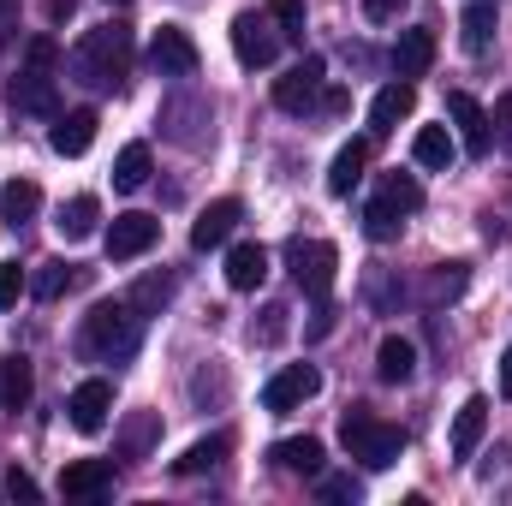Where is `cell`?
Masks as SVG:
<instances>
[{
	"label": "cell",
	"mask_w": 512,
	"mask_h": 506,
	"mask_svg": "<svg viewBox=\"0 0 512 506\" xmlns=\"http://www.w3.org/2000/svg\"><path fill=\"white\" fill-rule=\"evenodd\" d=\"M72 72L90 90H126L131 72V30L126 24H96L78 48H72Z\"/></svg>",
	"instance_id": "1"
},
{
	"label": "cell",
	"mask_w": 512,
	"mask_h": 506,
	"mask_svg": "<svg viewBox=\"0 0 512 506\" xmlns=\"http://www.w3.org/2000/svg\"><path fill=\"white\" fill-rule=\"evenodd\" d=\"M143 346V310L120 298V304H96L84 316V334H78V352L84 358H102V364H120Z\"/></svg>",
	"instance_id": "2"
},
{
	"label": "cell",
	"mask_w": 512,
	"mask_h": 506,
	"mask_svg": "<svg viewBox=\"0 0 512 506\" xmlns=\"http://www.w3.org/2000/svg\"><path fill=\"white\" fill-rule=\"evenodd\" d=\"M340 441H346V453H352L364 471H387V465H399V453H405V429L370 417V411H346V417H340Z\"/></svg>",
	"instance_id": "3"
},
{
	"label": "cell",
	"mask_w": 512,
	"mask_h": 506,
	"mask_svg": "<svg viewBox=\"0 0 512 506\" xmlns=\"http://www.w3.org/2000/svg\"><path fill=\"white\" fill-rule=\"evenodd\" d=\"M286 268H292V280H298L310 298H328V292H334L340 251H334L328 239H292V245H286Z\"/></svg>",
	"instance_id": "4"
},
{
	"label": "cell",
	"mask_w": 512,
	"mask_h": 506,
	"mask_svg": "<svg viewBox=\"0 0 512 506\" xmlns=\"http://www.w3.org/2000/svg\"><path fill=\"white\" fill-rule=\"evenodd\" d=\"M322 54H304L286 78H274V108L280 114H310L316 102H322Z\"/></svg>",
	"instance_id": "5"
},
{
	"label": "cell",
	"mask_w": 512,
	"mask_h": 506,
	"mask_svg": "<svg viewBox=\"0 0 512 506\" xmlns=\"http://www.w3.org/2000/svg\"><path fill=\"white\" fill-rule=\"evenodd\" d=\"M6 108H12V114H36V120H54V114H60V84H54V72L24 66V72L6 84Z\"/></svg>",
	"instance_id": "6"
},
{
	"label": "cell",
	"mask_w": 512,
	"mask_h": 506,
	"mask_svg": "<svg viewBox=\"0 0 512 506\" xmlns=\"http://www.w3.org/2000/svg\"><path fill=\"white\" fill-rule=\"evenodd\" d=\"M149 66H155L161 78H197L203 54H197V42H191L179 24H161V30L149 36Z\"/></svg>",
	"instance_id": "7"
},
{
	"label": "cell",
	"mask_w": 512,
	"mask_h": 506,
	"mask_svg": "<svg viewBox=\"0 0 512 506\" xmlns=\"http://www.w3.org/2000/svg\"><path fill=\"white\" fill-rule=\"evenodd\" d=\"M233 54H239V66H274V54H280V36L268 30V12H239L233 18Z\"/></svg>",
	"instance_id": "8"
},
{
	"label": "cell",
	"mask_w": 512,
	"mask_h": 506,
	"mask_svg": "<svg viewBox=\"0 0 512 506\" xmlns=\"http://www.w3.org/2000/svg\"><path fill=\"white\" fill-rule=\"evenodd\" d=\"M239 221H245V203H239V197H215V203L191 221V251H221V245L239 233Z\"/></svg>",
	"instance_id": "9"
},
{
	"label": "cell",
	"mask_w": 512,
	"mask_h": 506,
	"mask_svg": "<svg viewBox=\"0 0 512 506\" xmlns=\"http://www.w3.org/2000/svg\"><path fill=\"white\" fill-rule=\"evenodd\" d=\"M161 239V221L155 215H143V209H131V215H114V227L102 233V245L114 262H131V256H143L149 245Z\"/></svg>",
	"instance_id": "10"
},
{
	"label": "cell",
	"mask_w": 512,
	"mask_h": 506,
	"mask_svg": "<svg viewBox=\"0 0 512 506\" xmlns=\"http://www.w3.org/2000/svg\"><path fill=\"white\" fill-rule=\"evenodd\" d=\"M66 411H72V429L102 435V429H108V411H114V381H102V376L78 381L72 399H66Z\"/></svg>",
	"instance_id": "11"
},
{
	"label": "cell",
	"mask_w": 512,
	"mask_h": 506,
	"mask_svg": "<svg viewBox=\"0 0 512 506\" xmlns=\"http://www.w3.org/2000/svg\"><path fill=\"white\" fill-rule=\"evenodd\" d=\"M316 393H322V370L316 364H286L280 376L262 387V411H292V405H304Z\"/></svg>",
	"instance_id": "12"
},
{
	"label": "cell",
	"mask_w": 512,
	"mask_h": 506,
	"mask_svg": "<svg viewBox=\"0 0 512 506\" xmlns=\"http://www.w3.org/2000/svg\"><path fill=\"white\" fill-rule=\"evenodd\" d=\"M447 114H453V126H459L465 155H489V143H495V120L483 114V102H477L471 90H453V96H447Z\"/></svg>",
	"instance_id": "13"
},
{
	"label": "cell",
	"mask_w": 512,
	"mask_h": 506,
	"mask_svg": "<svg viewBox=\"0 0 512 506\" xmlns=\"http://www.w3.org/2000/svg\"><path fill=\"white\" fill-rule=\"evenodd\" d=\"M411 108H417V84H411V78L387 84L382 96L370 102V131H376V137H387V131H399V120H411Z\"/></svg>",
	"instance_id": "14"
},
{
	"label": "cell",
	"mask_w": 512,
	"mask_h": 506,
	"mask_svg": "<svg viewBox=\"0 0 512 506\" xmlns=\"http://www.w3.org/2000/svg\"><path fill=\"white\" fill-rule=\"evenodd\" d=\"M96 108H72V114H54V131H48V143H54V155H84L90 143H96Z\"/></svg>",
	"instance_id": "15"
},
{
	"label": "cell",
	"mask_w": 512,
	"mask_h": 506,
	"mask_svg": "<svg viewBox=\"0 0 512 506\" xmlns=\"http://www.w3.org/2000/svg\"><path fill=\"white\" fill-rule=\"evenodd\" d=\"M435 66V36L429 30H399V42H393V72L399 78H423Z\"/></svg>",
	"instance_id": "16"
},
{
	"label": "cell",
	"mask_w": 512,
	"mask_h": 506,
	"mask_svg": "<svg viewBox=\"0 0 512 506\" xmlns=\"http://www.w3.org/2000/svg\"><path fill=\"white\" fill-rule=\"evenodd\" d=\"M364 167H370V137H352V143L334 155V167H328V191H334V197H352L358 179H364Z\"/></svg>",
	"instance_id": "17"
},
{
	"label": "cell",
	"mask_w": 512,
	"mask_h": 506,
	"mask_svg": "<svg viewBox=\"0 0 512 506\" xmlns=\"http://www.w3.org/2000/svg\"><path fill=\"white\" fill-rule=\"evenodd\" d=\"M54 227H60V239H66V245L96 239V227H102V203H96L90 191H78L72 203H60V221H54Z\"/></svg>",
	"instance_id": "18"
},
{
	"label": "cell",
	"mask_w": 512,
	"mask_h": 506,
	"mask_svg": "<svg viewBox=\"0 0 512 506\" xmlns=\"http://www.w3.org/2000/svg\"><path fill=\"white\" fill-rule=\"evenodd\" d=\"M483 429H489V399L471 393V399L459 405V417H453V459H471L477 441H483Z\"/></svg>",
	"instance_id": "19"
},
{
	"label": "cell",
	"mask_w": 512,
	"mask_h": 506,
	"mask_svg": "<svg viewBox=\"0 0 512 506\" xmlns=\"http://www.w3.org/2000/svg\"><path fill=\"white\" fill-rule=\"evenodd\" d=\"M280 471H298V477H322V441L316 435H292V441H274V453H268Z\"/></svg>",
	"instance_id": "20"
},
{
	"label": "cell",
	"mask_w": 512,
	"mask_h": 506,
	"mask_svg": "<svg viewBox=\"0 0 512 506\" xmlns=\"http://www.w3.org/2000/svg\"><path fill=\"white\" fill-rule=\"evenodd\" d=\"M262 280H268V251L251 245V239L233 245V251H227V286H233V292H256Z\"/></svg>",
	"instance_id": "21"
},
{
	"label": "cell",
	"mask_w": 512,
	"mask_h": 506,
	"mask_svg": "<svg viewBox=\"0 0 512 506\" xmlns=\"http://www.w3.org/2000/svg\"><path fill=\"white\" fill-rule=\"evenodd\" d=\"M108 483H114V465H108V459H72V465L60 471V495H84V501L102 495Z\"/></svg>",
	"instance_id": "22"
},
{
	"label": "cell",
	"mask_w": 512,
	"mask_h": 506,
	"mask_svg": "<svg viewBox=\"0 0 512 506\" xmlns=\"http://www.w3.org/2000/svg\"><path fill=\"white\" fill-rule=\"evenodd\" d=\"M411 370H417V346L405 334H387L382 346H376V376L399 387V381H411Z\"/></svg>",
	"instance_id": "23"
},
{
	"label": "cell",
	"mask_w": 512,
	"mask_h": 506,
	"mask_svg": "<svg viewBox=\"0 0 512 506\" xmlns=\"http://www.w3.org/2000/svg\"><path fill=\"white\" fill-rule=\"evenodd\" d=\"M453 131L447 126H423L417 137H411V155H417V167H435V173H447L453 167Z\"/></svg>",
	"instance_id": "24"
},
{
	"label": "cell",
	"mask_w": 512,
	"mask_h": 506,
	"mask_svg": "<svg viewBox=\"0 0 512 506\" xmlns=\"http://www.w3.org/2000/svg\"><path fill=\"white\" fill-rule=\"evenodd\" d=\"M36 209H42V191H36V179H12V185L0 191V221H6V227H24V221H36Z\"/></svg>",
	"instance_id": "25"
},
{
	"label": "cell",
	"mask_w": 512,
	"mask_h": 506,
	"mask_svg": "<svg viewBox=\"0 0 512 506\" xmlns=\"http://www.w3.org/2000/svg\"><path fill=\"white\" fill-rule=\"evenodd\" d=\"M149 167H155L149 143H126L120 161H114V191H143L149 185Z\"/></svg>",
	"instance_id": "26"
},
{
	"label": "cell",
	"mask_w": 512,
	"mask_h": 506,
	"mask_svg": "<svg viewBox=\"0 0 512 506\" xmlns=\"http://www.w3.org/2000/svg\"><path fill=\"white\" fill-rule=\"evenodd\" d=\"M78 286V262H66V256H54V262H42V274L30 280V292L42 298V304H54V298H66Z\"/></svg>",
	"instance_id": "27"
},
{
	"label": "cell",
	"mask_w": 512,
	"mask_h": 506,
	"mask_svg": "<svg viewBox=\"0 0 512 506\" xmlns=\"http://www.w3.org/2000/svg\"><path fill=\"white\" fill-rule=\"evenodd\" d=\"M376 197H382L387 209H399V215H417V209H423V185H417L411 173H399V167L382 179V191H376Z\"/></svg>",
	"instance_id": "28"
},
{
	"label": "cell",
	"mask_w": 512,
	"mask_h": 506,
	"mask_svg": "<svg viewBox=\"0 0 512 506\" xmlns=\"http://www.w3.org/2000/svg\"><path fill=\"white\" fill-rule=\"evenodd\" d=\"M459 30H465V48H471V54H483V48L495 42V6H489V0H471V6H465V18H459Z\"/></svg>",
	"instance_id": "29"
},
{
	"label": "cell",
	"mask_w": 512,
	"mask_h": 506,
	"mask_svg": "<svg viewBox=\"0 0 512 506\" xmlns=\"http://www.w3.org/2000/svg\"><path fill=\"white\" fill-rule=\"evenodd\" d=\"M227 435H209V441H197V447H185V459H173V471L179 477H197V471H215L221 459H227Z\"/></svg>",
	"instance_id": "30"
},
{
	"label": "cell",
	"mask_w": 512,
	"mask_h": 506,
	"mask_svg": "<svg viewBox=\"0 0 512 506\" xmlns=\"http://www.w3.org/2000/svg\"><path fill=\"white\" fill-rule=\"evenodd\" d=\"M30 399V364L24 358H0V411H18Z\"/></svg>",
	"instance_id": "31"
},
{
	"label": "cell",
	"mask_w": 512,
	"mask_h": 506,
	"mask_svg": "<svg viewBox=\"0 0 512 506\" xmlns=\"http://www.w3.org/2000/svg\"><path fill=\"white\" fill-rule=\"evenodd\" d=\"M268 24L280 42H304V0H268Z\"/></svg>",
	"instance_id": "32"
},
{
	"label": "cell",
	"mask_w": 512,
	"mask_h": 506,
	"mask_svg": "<svg viewBox=\"0 0 512 506\" xmlns=\"http://www.w3.org/2000/svg\"><path fill=\"white\" fill-rule=\"evenodd\" d=\"M465 280H471V268H465V262H435V274H429V304L459 298V292H465Z\"/></svg>",
	"instance_id": "33"
},
{
	"label": "cell",
	"mask_w": 512,
	"mask_h": 506,
	"mask_svg": "<svg viewBox=\"0 0 512 506\" xmlns=\"http://www.w3.org/2000/svg\"><path fill=\"white\" fill-rule=\"evenodd\" d=\"M399 227H405V221H399V209H387L382 197L364 209V233H370L376 245H393V239H399Z\"/></svg>",
	"instance_id": "34"
},
{
	"label": "cell",
	"mask_w": 512,
	"mask_h": 506,
	"mask_svg": "<svg viewBox=\"0 0 512 506\" xmlns=\"http://www.w3.org/2000/svg\"><path fill=\"white\" fill-rule=\"evenodd\" d=\"M24 292H30V274H24V262H0V310H12Z\"/></svg>",
	"instance_id": "35"
},
{
	"label": "cell",
	"mask_w": 512,
	"mask_h": 506,
	"mask_svg": "<svg viewBox=\"0 0 512 506\" xmlns=\"http://www.w3.org/2000/svg\"><path fill=\"white\" fill-rule=\"evenodd\" d=\"M24 60H30V66H42V72H54V66H60V48H54V36H30Z\"/></svg>",
	"instance_id": "36"
},
{
	"label": "cell",
	"mask_w": 512,
	"mask_h": 506,
	"mask_svg": "<svg viewBox=\"0 0 512 506\" xmlns=\"http://www.w3.org/2000/svg\"><path fill=\"white\" fill-rule=\"evenodd\" d=\"M322 501H358V477H316Z\"/></svg>",
	"instance_id": "37"
},
{
	"label": "cell",
	"mask_w": 512,
	"mask_h": 506,
	"mask_svg": "<svg viewBox=\"0 0 512 506\" xmlns=\"http://www.w3.org/2000/svg\"><path fill=\"white\" fill-rule=\"evenodd\" d=\"M167 298H173V280H143V286L131 292V304H137V310H149V304H167Z\"/></svg>",
	"instance_id": "38"
},
{
	"label": "cell",
	"mask_w": 512,
	"mask_h": 506,
	"mask_svg": "<svg viewBox=\"0 0 512 506\" xmlns=\"http://www.w3.org/2000/svg\"><path fill=\"white\" fill-rule=\"evenodd\" d=\"M6 495H12V501H42V489H36L30 471H6Z\"/></svg>",
	"instance_id": "39"
},
{
	"label": "cell",
	"mask_w": 512,
	"mask_h": 506,
	"mask_svg": "<svg viewBox=\"0 0 512 506\" xmlns=\"http://www.w3.org/2000/svg\"><path fill=\"white\" fill-rule=\"evenodd\" d=\"M405 12V0H364V18L370 24H387V18H399Z\"/></svg>",
	"instance_id": "40"
},
{
	"label": "cell",
	"mask_w": 512,
	"mask_h": 506,
	"mask_svg": "<svg viewBox=\"0 0 512 506\" xmlns=\"http://www.w3.org/2000/svg\"><path fill=\"white\" fill-rule=\"evenodd\" d=\"M495 131H501V143L512 149V96H501V102H495Z\"/></svg>",
	"instance_id": "41"
},
{
	"label": "cell",
	"mask_w": 512,
	"mask_h": 506,
	"mask_svg": "<svg viewBox=\"0 0 512 506\" xmlns=\"http://www.w3.org/2000/svg\"><path fill=\"white\" fill-rule=\"evenodd\" d=\"M322 108H328V114H346V108H352V96H346V90H328V96H322Z\"/></svg>",
	"instance_id": "42"
},
{
	"label": "cell",
	"mask_w": 512,
	"mask_h": 506,
	"mask_svg": "<svg viewBox=\"0 0 512 506\" xmlns=\"http://www.w3.org/2000/svg\"><path fill=\"white\" fill-rule=\"evenodd\" d=\"M42 12H48V24H60V18H72V0H48Z\"/></svg>",
	"instance_id": "43"
},
{
	"label": "cell",
	"mask_w": 512,
	"mask_h": 506,
	"mask_svg": "<svg viewBox=\"0 0 512 506\" xmlns=\"http://www.w3.org/2000/svg\"><path fill=\"white\" fill-rule=\"evenodd\" d=\"M501 393L512 399V352H501Z\"/></svg>",
	"instance_id": "44"
},
{
	"label": "cell",
	"mask_w": 512,
	"mask_h": 506,
	"mask_svg": "<svg viewBox=\"0 0 512 506\" xmlns=\"http://www.w3.org/2000/svg\"><path fill=\"white\" fill-rule=\"evenodd\" d=\"M6 12H12V0H0V18H6Z\"/></svg>",
	"instance_id": "45"
},
{
	"label": "cell",
	"mask_w": 512,
	"mask_h": 506,
	"mask_svg": "<svg viewBox=\"0 0 512 506\" xmlns=\"http://www.w3.org/2000/svg\"><path fill=\"white\" fill-rule=\"evenodd\" d=\"M108 6H131V0H108Z\"/></svg>",
	"instance_id": "46"
}]
</instances>
